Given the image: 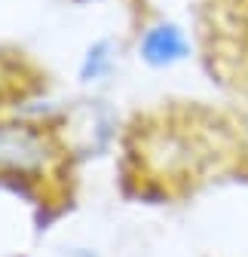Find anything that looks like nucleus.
<instances>
[{
  "label": "nucleus",
  "mask_w": 248,
  "mask_h": 257,
  "mask_svg": "<svg viewBox=\"0 0 248 257\" xmlns=\"http://www.w3.org/2000/svg\"><path fill=\"white\" fill-rule=\"evenodd\" d=\"M141 55L157 68H169V64H178L190 55V40L178 25H157L144 34Z\"/></svg>",
  "instance_id": "f257e3e1"
}]
</instances>
